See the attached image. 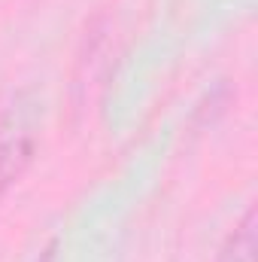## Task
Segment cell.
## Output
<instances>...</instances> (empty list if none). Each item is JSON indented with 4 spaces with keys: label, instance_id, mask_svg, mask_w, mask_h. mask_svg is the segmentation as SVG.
<instances>
[{
    "label": "cell",
    "instance_id": "6da1fadb",
    "mask_svg": "<svg viewBox=\"0 0 258 262\" xmlns=\"http://www.w3.org/2000/svg\"><path fill=\"white\" fill-rule=\"evenodd\" d=\"M34 156V137L28 128H3L0 131V195L21 177Z\"/></svg>",
    "mask_w": 258,
    "mask_h": 262
},
{
    "label": "cell",
    "instance_id": "7a4b0ae2",
    "mask_svg": "<svg viewBox=\"0 0 258 262\" xmlns=\"http://www.w3.org/2000/svg\"><path fill=\"white\" fill-rule=\"evenodd\" d=\"M255 250H258V220H255V207H249L240 216V223L228 232L216 262H255Z\"/></svg>",
    "mask_w": 258,
    "mask_h": 262
},
{
    "label": "cell",
    "instance_id": "3957f363",
    "mask_svg": "<svg viewBox=\"0 0 258 262\" xmlns=\"http://www.w3.org/2000/svg\"><path fill=\"white\" fill-rule=\"evenodd\" d=\"M37 262H55V244H49V247L40 253V259H37Z\"/></svg>",
    "mask_w": 258,
    "mask_h": 262
}]
</instances>
